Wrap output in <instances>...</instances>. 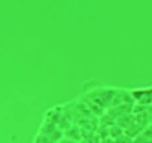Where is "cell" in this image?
Returning a JSON list of instances; mask_svg holds the SVG:
<instances>
[{
  "instance_id": "6da1fadb",
  "label": "cell",
  "mask_w": 152,
  "mask_h": 143,
  "mask_svg": "<svg viewBox=\"0 0 152 143\" xmlns=\"http://www.w3.org/2000/svg\"><path fill=\"white\" fill-rule=\"evenodd\" d=\"M130 94H131V97H133L137 103H140L142 106H151V104H152V87L131 90Z\"/></svg>"
}]
</instances>
